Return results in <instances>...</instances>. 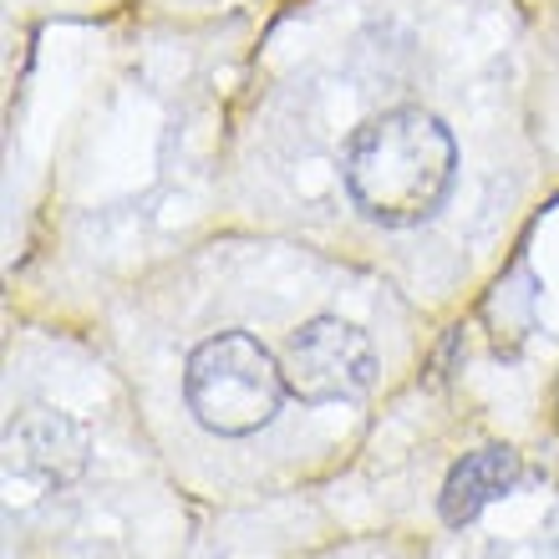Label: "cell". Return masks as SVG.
Segmentation results:
<instances>
[{"label":"cell","mask_w":559,"mask_h":559,"mask_svg":"<svg viewBox=\"0 0 559 559\" xmlns=\"http://www.w3.org/2000/svg\"><path fill=\"white\" fill-rule=\"evenodd\" d=\"M453 174V138L423 107L377 112L341 147V178L377 224H423L448 199Z\"/></svg>","instance_id":"obj_1"},{"label":"cell","mask_w":559,"mask_h":559,"mask_svg":"<svg viewBox=\"0 0 559 559\" xmlns=\"http://www.w3.org/2000/svg\"><path fill=\"white\" fill-rule=\"evenodd\" d=\"M285 392V367L245 331H219L199 341L183 367V397L193 417L219 438H250L275 417Z\"/></svg>","instance_id":"obj_2"},{"label":"cell","mask_w":559,"mask_h":559,"mask_svg":"<svg viewBox=\"0 0 559 559\" xmlns=\"http://www.w3.org/2000/svg\"><path fill=\"white\" fill-rule=\"evenodd\" d=\"M280 367L300 402H356L377 382V352H371L367 331H356L336 316L300 325Z\"/></svg>","instance_id":"obj_3"},{"label":"cell","mask_w":559,"mask_h":559,"mask_svg":"<svg viewBox=\"0 0 559 559\" xmlns=\"http://www.w3.org/2000/svg\"><path fill=\"white\" fill-rule=\"evenodd\" d=\"M87 468V427L67 413H26L5 427V493L11 509L61 493Z\"/></svg>","instance_id":"obj_4"},{"label":"cell","mask_w":559,"mask_h":559,"mask_svg":"<svg viewBox=\"0 0 559 559\" xmlns=\"http://www.w3.org/2000/svg\"><path fill=\"white\" fill-rule=\"evenodd\" d=\"M514 484H519V453H509V448H484V453H468L448 473L438 509L448 524H468V519L484 514L488 503H499Z\"/></svg>","instance_id":"obj_5"}]
</instances>
